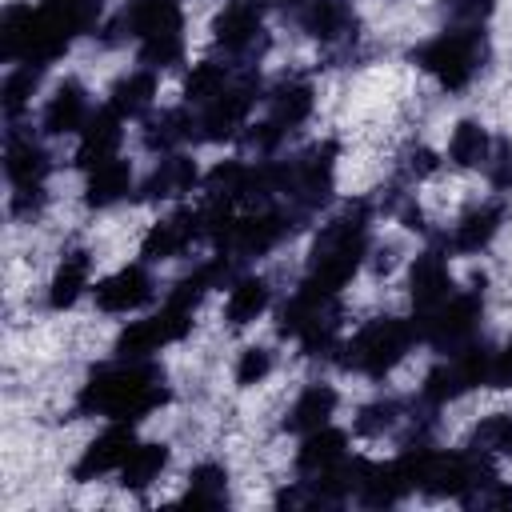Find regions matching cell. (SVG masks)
<instances>
[{
	"instance_id": "1",
	"label": "cell",
	"mask_w": 512,
	"mask_h": 512,
	"mask_svg": "<svg viewBox=\"0 0 512 512\" xmlns=\"http://www.w3.org/2000/svg\"><path fill=\"white\" fill-rule=\"evenodd\" d=\"M168 400L164 372L148 360H120L112 368H100L84 380L76 408L88 416H108V420H136L152 412L156 404Z\"/></svg>"
},
{
	"instance_id": "2",
	"label": "cell",
	"mask_w": 512,
	"mask_h": 512,
	"mask_svg": "<svg viewBox=\"0 0 512 512\" xmlns=\"http://www.w3.org/2000/svg\"><path fill=\"white\" fill-rule=\"evenodd\" d=\"M364 252H368V208L356 204V208L340 212L336 220H328L320 228V236L312 240L304 284L316 288V292L336 296L352 280V272L360 268Z\"/></svg>"
},
{
	"instance_id": "3",
	"label": "cell",
	"mask_w": 512,
	"mask_h": 512,
	"mask_svg": "<svg viewBox=\"0 0 512 512\" xmlns=\"http://www.w3.org/2000/svg\"><path fill=\"white\" fill-rule=\"evenodd\" d=\"M72 44V36L64 32V24L40 4H16L4 12L0 24V56L8 64H52L56 56H64Z\"/></svg>"
},
{
	"instance_id": "4",
	"label": "cell",
	"mask_w": 512,
	"mask_h": 512,
	"mask_svg": "<svg viewBox=\"0 0 512 512\" xmlns=\"http://www.w3.org/2000/svg\"><path fill=\"white\" fill-rule=\"evenodd\" d=\"M412 60L428 72V76H436L448 92H460V88H468L472 84V76L484 68V60H488V44H484V32L480 28H444L440 36H432V40H424L416 52H412Z\"/></svg>"
},
{
	"instance_id": "5",
	"label": "cell",
	"mask_w": 512,
	"mask_h": 512,
	"mask_svg": "<svg viewBox=\"0 0 512 512\" xmlns=\"http://www.w3.org/2000/svg\"><path fill=\"white\" fill-rule=\"evenodd\" d=\"M416 340H420L416 324H408L400 316H376L340 348L344 352L340 364L352 368V372H364V376H384L408 356V348Z\"/></svg>"
},
{
	"instance_id": "6",
	"label": "cell",
	"mask_w": 512,
	"mask_h": 512,
	"mask_svg": "<svg viewBox=\"0 0 512 512\" xmlns=\"http://www.w3.org/2000/svg\"><path fill=\"white\" fill-rule=\"evenodd\" d=\"M260 80L256 76H232L224 92H216L208 104L196 112V140H232L240 128H248V112L256 108Z\"/></svg>"
},
{
	"instance_id": "7",
	"label": "cell",
	"mask_w": 512,
	"mask_h": 512,
	"mask_svg": "<svg viewBox=\"0 0 512 512\" xmlns=\"http://www.w3.org/2000/svg\"><path fill=\"white\" fill-rule=\"evenodd\" d=\"M488 360H492V352L484 344H476V340L464 344V348H456V352H448L424 376V388H420L424 404H444V400H456V396L488 384Z\"/></svg>"
},
{
	"instance_id": "8",
	"label": "cell",
	"mask_w": 512,
	"mask_h": 512,
	"mask_svg": "<svg viewBox=\"0 0 512 512\" xmlns=\"http://www.w3.org/2000/svg\"><path fill=\"white\" fill-rule=\"evenodd\" d=\"M480 312H484L480 292H452L440 308H432L416 320L420 340H428L440 352H456V348L472 344V336L480 328Z\"/></svg>"
},
{
	"instance_id": "9",
	"label": "cell",
	"mask_w": 512,
	"mask_h": 512,
	"mask_svg": "<svg viewBox=\"0 0 512 512\" xmlns=\"http://www.w3.org/2000/svg\"><path fill=\"white\" fill-rule=\"evenodd\" d=\"M192 328V312L180 304H164L156 316L148 320H132L120 336H116V356L120 360H148L152 352H160L164 344L180 340Z\"/></svg>"
},
{
	"instance_id": "10",
	"label": "cell",
	"mask_w": 512,
	"mask_h": 512,
	"mask_svg": "<svg viewBox=\"0 0 512 512\" xmlns=\"http://www.w3.org/2000/svg\"><path fill=\"white\" fill-rule=\"evenodd\" d=\"M184 16L176 0H128L124 12L112 20V40H136V44H152V40H172L180 36Z\"/></svg>"
},
{
	"instance_id": "11",
	"label": "cell",
	"mask_w": 512,
	"mask_h": 512,
	"mask_svg": "<svg viewBox=\"0 0 512 512\" xmlns=\"http://www.w3.org/2000/svg\"><path fill=\"white\" fill-rule=\"evenodd\" d=\"M212 32H216V44H220L228 56L244 60V64H248L252 56H260L264 44H268L264 24H260V8H256V4H244V0H232V4L216 16Z\"/></svg>"
},
{
	"instance_id": "12",
	"label": "cell",
	"mask_w": 512,
	"mask_h": 512,
	"mask_svg": "<svg viewBox=\"0 0 512 512\" xmlns=\"http://www.w3.org/2000/svg\"><path fill=\"white\" fill-rule=\"evenodd\" d=\"M132 448H136L132 420H112V424L84 448V456L76 460L72 476H76V480H96V476H104V472H120V464L132 456Z\"/></svg>"
},
{
	"instance_id": "13",
	"label": "cell",
	"mask_w": 512,
	"mask_h": 512,
	"mask_svg": "<svg viewBox=\"0 0 512 512\" xmlns=\"http://www.w3.org/2000/svg\"><path fill=\"white\" fill-rule=\"evenodd\" d=\"M192 240H204V208H180L168 220L152 224L144 236V260H172L184 248H192Z\"/></svg>"
},
{
	"instance_id": "14",
	"label": "cell",
	"mask_w": 512,
	"mask_h": 512,
	"mask_svg": "<svg viewBox=\"0 0 512 512\" xmlns=\"http://www.w3.org/2000/svg\"><path fill=\"white\" fill-rule=\"evenodd\" d=\"M92 296H96V308H100V312H120V316H128V312L144 308V304L156 296V284H152V276H148L144 264H128V268L112 272L108 280H100V284L92 288Z\"/></svg>"
},
{
	"instance_id": "15",
	"label": "cell",
	"mask_w": 512,
	"mask_h": 512,
	"mask_svg": "<svg viewBox=\"0 0 512 512\" xmlns=\"http://www.w3.org/2000/svg\"><path fill=\"white\" fill-rule=\"evenodd\" d=\"M296 24L320 44H348L356 36V12L348 0H300Z\"/></svg>"
},
{
	"instance_id": "16",
	"label": "cell",
	"mask_w": 512,
	"mask_h": 512,
	"mask_svg": "<svg viewBox=\"0 0 512 512\" xmlns=\"http://www.w3.org/2000/svg\"><path fill=\"white\" fill-rule=\"evenodd\" d=\"M408 292H412V304L420 308V316H424V312H432V308H440V304L456 292V280H452L448 260H444V252H440V248H428V252H420V256L412 260Z\"/></svg>"
},
{
	"instance_id": "17",
	"label": "cell",
	"mask_w": 512,
	"mask_h": 512,
	"mask_svg": "<svg viewBox=\"0 0 512 512\" xmlns=\"http://www.w3.org/2000/svg\"><path fill=\"white\" fill-rule=\"evenodd\" d=\"M120 124H124V116H120L116 108H96V112L88 116V124L80 128V148H76V164H80L84 172L116 156V148H120V140H124V128H120Z\"/></svg>"
},
{
	"instance_id": "18",
	"label": "cell",
	"mask_w": 512,
	"mask_h": 512,
	"mask_svg": "<svg viewBox=\"0 0 512 512\" xmlns=\"http://www.w3.org/2000/svg\"><path fill=\"white\" fill-rule=\"evenodd\" d=\"M88 116H92L88 88H84L80 80H64V84L48 96L40 124H44L48 136H64V132H80V128L88 124Z\"/></svg>"
},
{
	"instance_id": "19",
	"label": "cell",
	"mask_w": 512,
	"mask_h": 512,
	"mask_svg": "<svg viewBox=\"0 0 512 512\" xmlns=\"http://www.w3.org/2000/svg\"><path fill=\"white\" fill-rule=\"evenodd\" d=\"M48 168H52L48 152L32 136H24V132L12 128L8 132V144H4V172H8L12 188H40L44 176H48Z\"/></svg>"
},
{
	"instance_id": "20",
	"label": "cell",
	"mask_w": 512,
	"mask_h": 512,
	"mask_svg": "<svg viewBox=\"0 0 512 512\" xmlns=\"http://www.w3.org/2000/svg\"><path fill=\"white\" fill-rule=\"evenodd\" d=\"M196 180H200V172H196V164L184 152H164L160 164L152 168V176L144 180L140 196L144 200H176V196L192 192Z\"/></svg>"
},
{
	"instance_id": "21",
	"label": "cell",
	"mask_w": 512,
	"mask_h": 512,
	"mask_svg": "<svg viewBox=\"0 0 512 512\" xmlns=\"http://www.w3.org/2000/svg\"><path fill=\"white\" fill-rule=\"evenodd\" d=\"M500 224H504V204H500V200L476 204V208L464 212L460 224L452 228V248H456V252H480V248H488V240L500 232Z\"/></svg>"
},
{
	"instance_id": "22",
	"label": "cell",
	"mask_w": 512,
	"mask_h": 512,
	"mask_svg": "<svg viewBox=\"0 0 512 512\" xmlns=\"http://www.w3.org/2000/svg\"><path fill=\"white\" fill-rule=\"evenodd\" d=\"M332 412H336V388H328V384H308V388L296 396V404L288 408L284 428L296 432V436H308V432L324 428V424L332 420Z\"/></svg>"
},
{
	"instance_id": "23",
	"label": "cell",
	"mask_w": 512,
	"mask_h": 512,
	"mask_svg": "<svg viewBox=\"0 0 512 512\" xmlns=\"http://www.w3.org/2000/svg\"><path fill=\"white\" fill-rule=\"evenodd\" d=\"M348 456V436L340 432V428H316V432H308L304 436V444H300V452H296V468H300V476H320L324 468H332V464H340Z\"/></svg>"
},
{
	"instance_id": "24",
	"label": "cell",
	"mask_w": 512,
	"mask_h": 512,
	"mask_svg": "<svg viewBox=\"0 0 512 512\" xmlns=\"http://www.w3.org/2000/svg\"><path fill=\"white\" fill-rule=\"evenodd\" d=\"M132 192V168L128 160H104L96 168H88V184H84V200L88 208H108L116 200H124Z\"/></svg>"
},
{
	"instance_id": "25",
	"label": "cell",
	"mask_w": 512,
	"mask_h": 512,
	"mask_svg": "<svg viewBox=\"0 0 512 512\" xmlns=\"http://www.w3.org/2000/svg\"><path fill=\"white\" fill-rule=\"evenodd\" d=\"M264 100H268V120H272L280 132L304 124L308 112H312V88H308L304 80H280Z\"/></svg>"
},
{
	"instance_id": "26",
	"label": "cell",
	"mask_w": 512,
	"mask_h": 512,
	"mask_svg": "<svg viewBox=\"0 0 512 512\" xmlns=\"http://www.w3.org/2000/svg\"><path fill=\"white\" fill-rule=\"evenodd\" d=\"M88 276H92V260H88V252H80V248L68 252V256L60 260L52 284H48V304H52V308H72V304L84 296Z\"/></svg>"
},
{
	"instance_id": "27",
	"label": "cell",
	"mask_w": 512,
	"mask_h": 512,
	"mask_svg": "<svg viewBox=\"0 0 512 512\" xmlns=\"http://www.w3.org/2000/svg\"><path fill=\"white\" fill-rule=\"evenodd\" d=\"M152 96H156V76H152V68H140V72H128L112 84L108 108H116L124 120H136L152 108Z\"/></svg>"
},
{
	"instance_id": "28",
	"label": "cell",
	"mask_w": 512,
	"mask_h": 512,
	"mask_svg": "<svg viewBox=\"0 0 512 512\" xmlns=\"http://www.w3.org/2000/svg\"><path fill=\"white\" fill-rule=\"evenodd\" d=\"M196 136V116H188L184 108H172V112H160L144 124V148L148 152H172L176 144L192 140Z\"/></svg>"
},
{
	"instance_id": "29",
	"label": "cell",
	"mask_w": 512,
	"mask_h": 512,
	"mask_svg": "<svg viewBox=\"0 0 512 512\" xmlns=\"http://www.w3.org/2000/svg\"><path fill=\"white\" fill-rule=\"evenodd\" d=\"M264 308H268V280H260V276L232 280V292H228V304H224V316H228L232 328L252 324Z\"/></svg>"
},
{
	"instance_id": "30",
	"label": "cell",
	"mask_w": 512,
	"mask_h": 512,
	"mask_svg": "<svg viewBox=\"0 0 512 512\" xmlns=\"http://www.w3.org/2000/svg\"><path fill=\"white\" fill-rule=\"evenodd\" d=\"M488 156H492V140H488L484 124L460 120V124L452 128V140H448V160H452L456 168H484Z\"/></svg>"
},
{
	"instance_id": "31",
	"label": "cell",
	"mask_w": 512,
	"mask_h": 512,
	"mask_svg": "<svg viewBox=\"0 0 512 512\" xmlns=\"http://www.w3.org/2000/svg\"><path fill=\"white\" fill-rule=\"evenodd\" d=\"M168 464V448L164 444H136L132 456L120 464V484L132 488V492H144L152 480H160Z\"/></svg>"
},
{
	"instance_id": "32",
	"label": "cell",
	"mask_w": 512,
	"mask_h": 512,
	"mask_svg": "<svg viewBox=\"0 0 512 512\" xmlns=\"http://www.w3.org/2000/svg\"><path fill=\"white\" fill-rule=\"evenodd\" d=\"M228 500V472L220 464H196L188 476V492L180 496V504L192 508H220Z\"/></svg>"
},
{
	"instance_id": "33",
	"label": "cell",
	"mask_w": 512,
	"mask_h": 512,
	"mask_svg": "<svg viewBox=\"0 0 512 512\" xmlns=\"http://www.w3.org/2000/svg\"><path fill=\"white\" fill-rule=\"evenodd\" d=\"M228 80H232V68H228V64L200 60V64H192V72H188V80H184V100L200 108V104H208L216 92H224Z\"/></svg>"
},
{
	"instance_id": "34",
	"label": "cell",
	"mask_w": 512,
	"mask_h": 512,
	"mask_svg": "<svg viewBox=\"0 0 512 512\" xmlns=\"http://www.w3.org/2000/svg\"><path fill=\"white\" fill-rule=\"evenodd\" d=\"M36 84H40V64H16V68L4 76L0 100H4L8 120H16V116L24 112V104H28V100H32V92H36Z\"/></svg>"
},
{
	"instance_id": "35",
	"label": "cell",
	"mask_w": 512,
	"mask_h": 512,
	"mask_svg": "<svg viewBox=\"0 0 512 512\" xmlns=\"http://www.w3.org/2000/svg\"><path fill=\"white\" fill-rule=\"evenodd\" d=\"M44 8L64 24V32L76 40L80 32L96 28L100 20V0H44Z\"/></svg>"
},
{
	"instance_id": "36",
	"label": "cell",
	"mask_w": 512,
	"mask_h": 512,
	"mask_svg": "<svg viewBox=\"0 0 512 512\" xmlns=\"http://www.w3.org/2000/svg\"><path fill=\"white\" fill-rule=\"evenodd\" d=\"M468 448L488 452V456H496V452H504V456H508V448H512V416L496 412V416L480 420V424H476V432H472V440H468Z\"/></svg>"
},
{
	"instance_id": "37",
	"label": "cell",
	"mask_w": 512,
	"mask_h": 512,
	"mask_svg": "<svg viewBox=\"0 0 512 512\" xmlns=\"http://www.w3.org/2000/svg\"><path fill=\"white\" fill-rule=\"evenodd\" d=\"M400 412H404L400 400H376V404L360 408V416H356V432H360V436H380V432H388V428L400 420Z\"/></svg>"
},
{
	"instance_id": "38",
	"label": "cell",
	"mask_w": 512,
	"mask_h": 512,
	"mask_svg": "<svg viewBox=\"0 0 512 512\" xmlns=\"http://www.w3.org/2000/svg\"><path fill=\"white\" fill-rule=\"evenodd\" d=\"M440 12L456 28H480L492 16V0H440Z\"/></svg>"
},
{
	"instance_id": "39",
	"label": "cell",
	"mask_w": 512,
	"mask_h": 512,
	"mask_svg": "<svg viewBox=\"0 0 512 512\" xmlns=\"http://www.w3.org/2000/svg\"><path fill=\"white\" fill-rule=\"evenodd\" d=\"M272 372V352L268 348H244L240 352V364H236V384H260L264 376Z\"/></svg>"
},
{
	"instance_id": "40",
	"label": "cell",
	"mask_w": 512,
	"mask_h": 512,
	"mask_svg": "<svg viewBox=\"0 0 512 512\" xmlns=\"http://www.w3.org/2000/svg\"><path fill=\"white\" fill-rule=\"evenodd\" d=\"M484 172H488L492 188H500V192L512 188V144H508V140H496V144H492V156H488Z\"/></svg>"
},
{
	"instance_id": "41",
	"label": "cell",
	"mask_w": 512,
	"mask_h": 512,
	"mask_svg": "<svg viewBox=\"0 0 512 512\" xmlns=\"http://www.w3.org/2000/svg\"><path fill=\"white\" fill-rule=\"evenodd\" d=\"M436 152H428L424 144H416V148H408L404 152V164H400V172L408 176V180H424V176H432L436 172Z\"/></svg>"
},
{
	"instance_id": "42",
	"label": "cell",
	"mask_w": 512,
	"mask_h": 512,
	"mask_svg": "<svg viewBox=\"0 0 512 512\" xmlns=\"http://www.w3.org/2000/svg\"><path fill=\"white\" fill-rule=\"evenodd\" d=\"M488 384L492 388H512V344H504L500 352H492V360H488Z\"/></svg>"
},
{
	"instance_id": "43",
	"label": "cell",
	"mask_w": 512,
	"mask_h": 512,
	"mask_svg": "<svg viewBox=\"0 0 512 512\" xmlns=\"http://www.w3.org/2000/svg\"><path fill=\"white\" fill-rule=\"evenodd\" d=\"M244 4H260V0H244Z\"/></svg>"
}]
</instances>
